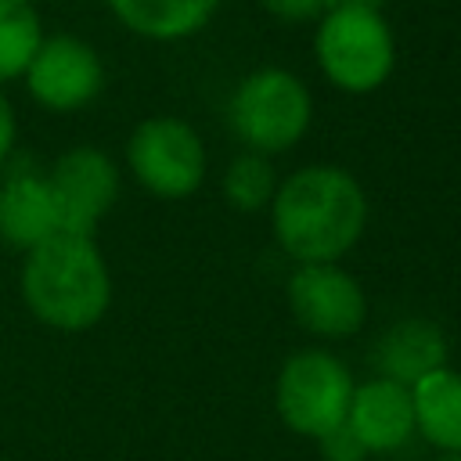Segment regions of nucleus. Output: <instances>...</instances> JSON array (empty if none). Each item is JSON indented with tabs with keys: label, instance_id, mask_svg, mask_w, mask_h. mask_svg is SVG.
Instances as JSON below:
<instances>
[{
	"label": "nucleus",
	"instance_id": "nucleus-14",
	"mask_svg": "<svg viewBox=\"0 0 461 461\" xmlns=\"http://www.w3.org/2000/svg\"><path fill=\"white\" fill-rule=\"evenodd\" d=\"M414 429L443 454H461V375L439 367L411 385Z\"/></svg>",
	"mask_w": 461,
	"mask_h": 461
},
{
	"label": "nucleus",
	"instance_id": "nucleus-17",
	"mask_svg": "<svg viewBox=\"0 0 461 461\" xmlns=\"http://www.w3.org/2000/svg\"><path fill=\"white\" fill-rule=\"evenodd\" d=\"M317 443H321V457L324 461H364L367 457L364 443L357 439V432L349 425H339V429L324 432Z\"/></svg>",
	"mask_w": 461,
	"mask_h": 461
},
{
	"label": "nucleus",
	"instance_id": "nucleus-20",
	"mask_svg": "<svg viewBox=\"0 0 461 461\" xmlns=\"http://www.w3.org/2000/svg\"><path fill=\"white\" fill-rule=\"evenodd\" d=\"M331 7H339V4H360V7H378L382 0H328Z\"/></svg>",
	"mask_w": 461,
	"mask_h": 461
},
{
	"label": "nucleus",
	"instance_id": "nucleus-5",
	"mask_svg": "<svg viewBox=\"0 0 461 461\" xmlns=\"http://www.w3.org/2000/svg\"><path fill=\"white\" fill-rule=\"evenodd\" d=\"M353 389V375L339 357H331L328 349H303L285 360L274 403L292 432L321 439L324 432L346 425Z\"/></svg>",
	"mask_w": 461,
	"mask_h": 461
},
{
	"label": "nucleus",
	"instance_id": "nucleus-7",
	"mask_svg": "<svg viewBox=\"0 0 461 461\" xmlns=\"http://www.w3.org/2000/svg\"><path fill=\"white\" fill-rule=\"evenodd\" d=\"M54 209H58V227L68 234H83L94 238L97 223L112 212L115 198H119V169L115 162L90 148H68L65 155L54 158V166L43 173Z\"/></svg>",
	"mask_w": 461,
	"mask_h": 461
},
{
	"label": "nucleus",
	"instance_id": "nucleus-4",
	"mask_svg": "<svg viewBox=\"0 0 461 461\" xmlns=\"http://www.w3.org/2000/svg\"><path fill=\"white\" fill-rule=\"evenodd\" d=\"M313 119V97L306 83L288 68L249 72L230 97V126L238 140L256 155H281L295 148Z\"/></svg>",
	"mask_w": 461,
	"mask_h": 461
},
{
	"label": "nucleus",
	"instance_id": "nucleus-9",
	"mask_svg": "<svg viewBox=\"0 0 461 461\" xmlns=\"http://www.w3.org/2000/svg\"><path fill=\"white\" fill-rule=\"evenodd\" d=\"M25 86L29 97L47 112H76L90 104L104 86L101 54L68 32L43 36L36 58L25 68Z\"/></svg>",
	"mask_w": 461,
	"mask_h": 461
},
{
	"label": "nucleus",
	"instance_id": "nucleus-10",
	"mask_svg": "<svg viewBox=\"0 0 461 461\" xmlns=\"http://www.w3.org/2000/svg\"><path fill=\"white\" fill-rule=\"evenodd\" d=\"M346 425L357 432L367 454H393L414 436L411 389L389 378H371L353 389Z\"/></svg>",
	"mask_w": 461,
	"mask_h": 461
},
{
	"label": "nucleus",
	"instance_id": "nucleus-1",
	"mask_svg": "<svg viewBox=\"0 0 461 461\" xmlns=\"http://www.w3.org/2000/svg\"><path fill=\"white\" fill-rule=\"evenodd\" d=\"M277 245L303 263H335L367 223V194L342 166H303L277 184L270 202Z\"/></svg>",
	"mask_w": 461,
	"mask_h": 461
},
{
	"label": "nucleus",
	"instance_id": "nucleus-8",
	"mask_svg": "<svg viewBox=\"0 0 461 461\" xmlns=\"http://www.w3.org/2000/svg\"><path fill=\"white\" fill-rule=\"evenodd\" d=\"M292 317L321 339H349L367 317L364 288L339 263H303L288 277Z\"/></svg>",
	"mask_w": 461,
	"mask_h": 461
},
{
	"label": "nucleus",
	"instance_id": "nucleus-12",
	"mask_svg": "<svg viewBox=\"0 0 461 461\" xmlns=\"http://www.w3.org/2000/svg\"><path fill=\"white\" fill-rule=\"evenodd\" d=\"M375 367H378V378H389L411 389L425 375L447 367V339L432 321L407 317L378 339Z\"/></svg>",
	"mask_w": 461,
	"mask_h": 461
},
{
	"label": "nucleus",
	"instance_id": "nucleus-16",
	"mask_svg": "<svg viewBox=\"0 0 461 461\" xmlns=\"http://www.w3.org/2000/svg\"><path fill=\"white\" fill-rule=\"evenodd\" d=\"M277 176H274V166L267 155H256V151H241L227 173H223V194L234 209L241 212H256V209H267L277 194Z\"/></svg>",
	"mask_w": 461,
	"mask_h": 461
},
{
	"label": "nucleus",
	"instance_id": "nucleus-18",
	"mask_svg": "<svg viewBox=\"0 0 461 461\" xmlns=\"http://www.w3.org/2000/svg\"><path fill=\"white\" fill-rule=\"evenodd\" d=\"M263 7L281 22H321V14L331 7L328 0H263Z\"/></svg>",
	"mask_w": 461,
	"mask_h": 461
},
{
	"label": "nucleus",
	"instance_id": "nucleus-21",
	"mask_svg": "<svg viewBox=\"0 0 461 461\" xmlns=\"http://www.w3.org/2000/svg\"><path fill=\"white\" fill-rule=\"evenodd\" d=\"M439 461H461V454H443Z\"/></svg>",
	"mask_w": 461,
	"mask_h": 461
},
{
	"label": "nucleus",
	"instance_id": "nucleus-19",
	"mask_svg": "<svg viewBox=\"0 0 461 461\" xmlns=\"http://www.w3.org/2000/svg\"><path fill=\"white\" fill-rule=\"evenodd\" d=\"M14 133H18V122H14V108L7 101V94L0 90V166L11 158L14 151Z\"/></svg>",
	"mask_w": 461,
	"mask_h": 461
},
{
	"label": "nucleus",
	"instance_id": "nucleus-6",
	"mask_svg": "<svg viewBox=\"0 0 461 461\" xmlns=\"http://www.w3.org/2000/svg\"><path fill=\"white\" fill-rule=\"evenodd\" d=\"M126 162L133 180L166 202L187 198L205 180V144L184 119L151 115L137 122L126 140Z\"/></svg>",
	"mask_w": 461,
	"mask_h": 461
},
{
	"label": "nucleus",
	"instance_id": "nucleus-13",
	"mask_svg": "<svg viewBox=\"0 0 461 461\" xmlns=\"http://www.w3.org/2000/svg\"><path fill=\"white\" fill-rule=\"evenodd\" d=\"M112 14L137 36L173 43L194 36L220 7V0H108Z\"/></svg>",
	"mask_w": 461,
	"mask_h": 461
},
{
	"label": "nucleus",
	"instance_id": "nucleus-3",
	"mask_svg": "<svg viewBox=\"0 0 461 461\" xmlns=\"http://www.w3.org/2000/svg\"><path fill=\"white\" fill-rule=\"evenodd\" d=\"M313 58L324 79L342 94L378 90L396 65V40L378 7H328L313 32Z\"/></svg>",
	"mask_w": 461,
	"mask_h": 461
},
{
	"label": "nucleus",
	"instance_id": "nucleus-2",
	"mask_svg": "<svg viewBox=\"0 0 461 461\" xmlns=\"http://www.w3.org/2000/svg\"><path fill=\"white\" fill-rule=\"evenodd\" d=\"M22 299L29 313L58 331L94 328L112 303L108 263L94 238L58 230L32 252L22 267Z\"/></svg>",
	"mask_w": 461,
	"mask_h": 461
},
{
	"label": "nucleus",
	"instance_id": "nucleus-11",
	"mask_svg": "<svg viewBox=\"0 0 461 461\" xmlns=\"http://www.w3.org/2000/svg\"><path fill=\"white\" fill-rule=\"evenodd\" d=\"M58 209L43 173H11L0 187V241L22 252H32L47 238H54Z\"/></svg>",
	"mask_w": 461,
	"mask_h": 461
},
{
	"label": "nucleus",
	"instance_id": "nucleus-15",
	"mask_svg": "<svg viewBox=\"0 0 461 461\" xmlns=\"http://www.w3.org/2000/svg\"><path fill=\"white\" fill-rule=\"evenodd\" d=\"M43 43V18L32 0H0V83L25 76Z\"/></svg>",
	"mask_w": 461,
	"mask_h": 461
}]
</instances>
